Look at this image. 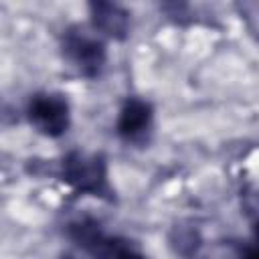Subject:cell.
<instances>
[{
    "label": "cell",
    "instance_id": "52a82bcc",
    "mask_svg": "<svg viewBox=\"0 0 259 259\" xmlns=\"http://www.w3.org/2000/svg\"><path fill=\"white\" fill-rule=\"evenodd\" d=\"M239 259H259V241H251L239 247Z\"/></svg>",
    "mask_w": 259,
    "mask_h": 259
},
{
    "label": "cell",
    "instance_id": "5b68a950",
    "mask_svg": "<svg viewBox=\"0 0 259 259\" xmlns=\"http://www.w3.org/2000/svg\"><path fill=\"white\" fill-rule=\"evenodd\" d=\"M154 130V107L148 99L127 97L117 113L115 134L130 146H146Z\"/></svg>",
    "mask_w": 259,
    "mask_h": 259
},
{
    "label": "cell",
    "instance_id": "8992f818",
    "mask_svg": "<svg viewBox=\"0 0 259 259\" xmlns=\"http://www.w3.org/2000/svg\"><path fill=\"white\" fill-rule=\"evenodd\" d=\"M91 26L99 36L123 40L130 32V12L115 2H91L89 4Z\"/></svg>",
    "mask_w": 259,
    "mask_h": 259
},
{
    "label": "cell",
    "instance_id": "ba28073f",
    "mask_svg": "<svg viewBox=\"0 0 259 259\" xmlns=\"http://www.w3.org/2000/svg\"><path fill=\"white\" fill-rule=\"evenodd\" d=\"M253 239L259 241V212H257L255 219H253Z\"/></svg>",
    "mask_w": 259,
    "mask_h": 259
},
{
    "label": "cell",
    "instance_id": "6da1fadb",
    "mask_svg": "<svg viewBox=\"0 0 259 259\" xmlns=\"http://www.w3.org/2000/svg\"><path fill=\"white\" fill-rule=\"evenodd\" d=\"M59 176L75 194L95 196L109 202L115 200V192L109 184L107 160L101 152L73 150L65 154L59 166Z\"/></svg>",
    "mask_w": 259,
    "mask_h": 259
},
{
    "label": "cell",
    "instance_id": "277c9868",
    "mask_svg": "<svg viewBox=\"0 0 259 259\" xmlns=\"http://www.w3.org/2000/svg\"><path fill=\"white\" fill-rule=\"evenodd\" d=\"M28 123L45 138H61L71 125V105L63 93L40 91L28 99Z\"/></svg>",
    "mask_w": 259,
    "mask_h": 259
},
{
    "label": "cell",
    "instance_id": "3957f363",
    "mask_svg": "<svg viewBox=\"0 0 259 259\" xmlns=\"http://www.w3.org/2000/svg\"><path fill=\"white\" fill-rule=\"evenodd\" d=\"M61 49L65 59L87 79H97L107 63V47L95 30H87L81 24L69 26L61 36Z\"/></svg>",
    "mask_w": 259,
    "mask_h": 259
},
{
    "label": "cell",
    "instance_id": "7a4b0ae2",
    "mask_svg": "<svg viewBox=\"0 0 259 259\" xmlns=\"http://www.w3.org/2000/svg\"><path fill=\"white\" fill-rule=\"evenodd\" d=\"M67 235L91 259H148L134 241L105 233L93 219L71 223L67 227Z\"/></svg>",
    "mask_w": 259,
    "mask_h": 259
}]
</instances>
